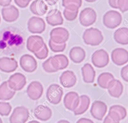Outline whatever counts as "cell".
Returning <instances> with one entry per match:
<instances>
[{
  "mask_svg": "<svg viewBox=\"0 0 128 123\" xmlns=\"http://www.w3.org/2000/svg\"><path fill=\"white\" fill-rule=\"evenodd\" d=\"M82 39L86 44L96 46L102 42L104 36L100 30L91 27L84 31L82 34Z\"/></svg>",
  "mask_w": 128,
  "mask_h": 123,
  "instance_id": "6da1fadb",
  "label": "cell"
},
{
  "mask_svg": "<svg viewBox=\"0 0 128 123\" xmlns=\"http://www.w3.org/2000/svg\"><path fill=\"white\" fill-rule=\"evenodd\" d=\"M122 14L118 11L110 10L104 15L102 22L105 26L110 29H114L119 26L122 22Z\"/></svg>",
  "mask_w": 128,
  "mask_h": 123,
  "instance_id": "7a4b0ae2",
  "label": "cell"
},
{
  "mask_svg": "<svg viewBox=\"0 0 128 123\" xmlns=\"http://www.w3.org/2000/svg\"><path fill=\"white\" fill-rule=\"evenodd\" d=\"M62 88L58 84H51L47 88L46 98L48 100L53 104H59L63 96Z\"/></svg>",
  "mask_w": 128,
  "mask_h": 123,
  "instance_id": "3957f363",
  "label": "cell"
},
{
  "mask_svg": "<svg viewBox=\"0 0 128 123\" xmlns=\"http://www.w3.org/2000/svg\"><path fill=\"white\" fill-rule=\"evenodd\" d=\"M30 116L28 110L24 106H20L14 108L10 115V123H26Z\"/></svg>",
  "mask_w": 128,
  "mask_h": 123,
  "instance_id": "277c9868",
  "label": "cell"
},
{
  "mask_svg": "<svg viewBox=\"0 0 128 123\" xmlns=\"http://www.w3.org/2000/svg\"><path fill=\"white\" fill-rule=\"evenodd\" d=\"M97 15L96 11L91 8L83 9L79 15V21L83 26L87 27L93 24L96 21Z\"/></svg>",
  "mask_w": 128,
  "mask_h": 123,
  "instance_id": "5b68a950",
  "label": "cell"
},
{
  "mask_svg": "<svg viewBox=\"0 0 128 123\" xmlns=\"http://www.w3.org/2000/svg\"><path fill=\"white\" fill-rule=\"evenodd\" d=\"M92 62L94 66L102 68L106 66L110 61L109 55L104 49L96 50L92 56Z\"/></svg>",
  "mask_w": 128,
  "mask_h": 123,
  "instance_id": "8992f818",
  "label": "cell"
},
{
  "mask_svg": "<svg viewBox=\"0 0 128 123\" xmlns=\"http://www.w3.org/2000/svg\"><path fill=\"white\" fill-rule=\"evenodd\" d=\"M50 40L56 44L66 43L69 38V32L62 27H57L52 30L50 34Z\"/></svg>",
  "mask_w": 128,
  "mask_h": 123,
  "instance_id": "52a82bcc",
  "label": "cell"
},
{
  "mask_svg": "<svg viewBox=\"0 0 128 123\" xmlns=\"http://www.w3.org/2000/svg\"><path fill=\"white\" fill-rule=\"evenodd\" d=\"M7 82L9 87L14 91L22 90L26 84L25 76L20 72H16L11 75Z\"/></svg>",
  "mask_w": 128,
  "mask_h": 123,
  "instance_id": "ba28073f",
  "label": "cell"
},
{
  "mask_svg": "<svg viewBox=\"0 0 128 123\" xmlns=\"http://www.w3.org/2000/svg\"><path fill=\"white\" fill-rule=\"evenodd\" d=\"M28 30L32 34H42L46 29V23L41 18L32 16L28 22Z\"/></svg>",
  "mask_w": 128,
  "mask_h": 123,
  "instance_id": "9c48e42d",
  "label": "cell"
},
{
  "mask_svg": "<svg viewBox=\"0 0 128 123\" xmlns=\"http://www.w3.org/2000/svg\"><path fill=\"white\" fill-rule=\"evenodd\" d=\"M107 110V106L104 102L100 100H95L92 104L90 113L94 118L102 120L105 116Z\"/></svg>",
  "mask_w": 128,
  "mask_h": 123,
  "instance_id": "30bf717a",
  "label": "cell"
},
{
  "mask_svg": "<svg viewBox=\"0 0 128 123\" xmlns=\"http://www.w3.org/2000/svg\"><path fill=\"white\" fill-rule=\"evenodd\" d=\"M21 68L26 72H32L37 68V62L35 58L28 54L22 55L20 60Z\"/></svg>",
  "mask_w": 128,
  "mask_h": 123,
  "instance_id": "8fae6325",
  "label": "cell"
},
{
  "mask_svg": "<svg viewBox=\"0 0 128 123\" xmlns=\"http://www.w3.org/2000/svg\"><path fill=\"white\" fill-rule=\"evenodd\" d=\"M111 59L115 64L122 66L128 62V51L122 48H116L111 53Z\"/></svg>",
  "mask_w": 128,
  "mask_h": 123,
  "instance_id": "7c38bea8",
  "label": "cell"
},
{
  "mask_svg": "<svg viewBox=\"0 0 128 123\" xmlns=\"http://www.w3.org/2000/svg\"><path fill=\"white\" fill-rule=\"evenodd\" d=\"M43 86L38 81L32 82L26 88V94L28 96L33 100H36L40 98L43 94Z\"/></svg>",
  "mask_w": 128,
  "mask_h": 123,
  "instance_id": "4fadbf2b",
  "label": "cell"
},
{
  "mask_svg": "<svg viewBox=\"0 0 128 123\" xmlns=\"http://www.w3.org/2000/svg\"><path fill=\"white\" fill-rule=\"evenodd\" d=\"M80 100L78 94L75 92H70L64 98V104L68 110L74 111L78 106Z\"/></svg>",
  "mask_w": 128,
  "mask_h": 123,
  "instance_id": "5bb4252c",
  "label": "cell"
},
{
  "mask_svg": "<svg viewBox=\"0 0 128 123\" xmlns=\"http://www.w3.org/2000/svg\"><path fill=\"white\" fill-rule=\"evenodd\" d=\"M44 44L42 38L38 35L30 36L26 40V48L30 52L34 53L39 50Z\"/></svg>",
  "mask_w": 128,
  "mask_h": 123,
  "instance_id": "9a60e30c",
  "label": "cell"
},
{
  "mask_svg": "<svg viewBox=\"0 0 128 123\" xmlns=\"http://www.w3.org/2000/svg\"><path fill=\"white\" fill-rule=\"evenodd\" d=\"M19 10L14 5L4 7L2 9V15L4 20L8 22L16 21L19 16Z\"/></svg>",
  "mask_w": 128,
  "mask_h": 123,
  "instance_id": "2e32d148",
  "label": "cell"
},
{
  "mask_svg": "<svg viewBox=\"0 0 128 123\" xmlns=\"http://www.w3.org/2000/svg\"><path fill=\"white\" fill-rule=\"evenodd\" d=\"M18 67L17 61L14 58L4 56L0 58V70L6 73L14 72Z\"/></svg>",
  "mask_w": 128,
  "mask_h": 123,
  "instance_id": "e0dca14e",
  "label": "cell"
},
{
  "mask_svg": "<svg viewBox=\"0 0 128 123\" xmlns=\"http://www.w3.org/2000/svg\"><path fill=\"white\" fill-rule=\"evenodd\" d=\"M126 110L121 105L114 104L110 108L108 116L113 120L120 122L126 116Z\"/></svg>",
  "mask_w": 128,
  "mask_h": 123,
  "instance_id": "ac0fdd59",
  "label": "cell"
},
{
  "mask_svg": "<svg viewBox=\"0 0 128 123\" xmlns=\"http://www.w3.org/2000/svg\"><path fill=\"white\" fill-rule=\"evenodd\" d=\"M60 82L64 88H70L76 84V77L74 72L66 70L62 72L60 76Z\"/></svg>",
  "mask_w": 128,
  "mask_h": 123,
  "instance_id": "d6986e66",
  "label": "cell"
},
{
  "mask_svg": "<svg viewBox=\"0 0 128 123\" xmlns=\"http://www.w3.org/2000/svg\"><path fill=\"white\" fill-rule=\"evenodd\" d=\"M46 19L47 23L53 26L62 25L64 22L61 12L56 8L50 10L46 17Z\"/></svg>",
  "mask_w": 128,
  "mask_h": 123,
  "instance_id": "ffe728a7",
  "label": "cell"
},
{
  "mask_svg": "<svg viewBox=\"0 0 128 123\" xmlns=\"http://www.w3.org/2000/svg\"><path fill=\"white\" fill-rule=\"evenodd\" d=\"M50 61L52 66L57 71L65 69L69 64L68 58L64 54H58L51 56Z\"/></svg>",
  "mask_w": 128,
  "mask_h": 123,
  "instance_id": "44dd1931",
  "label": "cell"
},
{
  "mask_svg": "<svg viewBox=\"0 0 128 123\" xmlns=\"http://www.w3.org/2000/svg\"><path fill=\"white\" fill-rule=\"evenodd\" d=\"M34 116L42 121H46L52 116V111L48 106L42 104L38 106L34 111Z\"/></svg>",
  "mask_w": 128,
  "mask_h": 123,
  "instance_id": "7402d4cb",
  "label": "cell"
},
{
  "mask_svg": "<svg viewBox=\"0 0 128 123\" xmlns=\"http://www.w3.org/2000/svg\"><path fill=\"white\" fill-rule=\"evenodd\" d=\"M115 80L112 74L108 72H104L98 76L97 82L101 88L108 89L114 83Z\"/></svg>",
  "mask_w": 128,
  "mask_h": 123,
  "instance_id": "603a6c76",
  "label": "cell"
},
{
  "mask_svg": "<svg viewBox=\"0 0 128 123\" xmlns=\"http://www.w3.org/2000/svg\"><path fill=\"white\" fill-rule=\"evenodd\" d=\"M86 52L80 46H76L72 48L69 52V56L70 60L76 64L82 62L85 58Z\"/></svg>",
  "mask_w": 128,
  "mask_h": 123,
  "instance_id": "cb8c5ba5",
  "label": "cell"
},
{
  "mask_svg": "<svg viewBox=\"0 0 128 123\" xmlns=\"http://www.w3.org/2000/svg\"><path fill=\"white\" fill-rule=\"evenodd\" d=\"M82 79L86 83H92L95 78L96 72L92 66L89 63L85 64L81 68Z\"/></svg>",
  "mask_w": 128,
  "mask_h": 123,
  "instance_id": "d4e9b609",
  "label": "cell"
},
{
  "mask_svg": "<svg viewBox=\"0 0 128 123\" xmlns=\"http://www.w3.org/2000/svg\"><path fill=\"white\" fill-rule=\"evenodd\" d=\"M30 8L34 14L42 16L46 14L48 8L42 0H34L30 4Z\"/></svg>",
  "mask_w": 128,
  "mask_h": 123,
  "instance_id": "484cf974",
  "label": "cell"
},
{
  "mask_svg": "<svg viewBox=\"0 0 128 123\" xmlns=\"http://www.w3.org/2000/svg\"><path fill=\"white\" fill-rule=\"evenodd\" d=\"M114 38L116 42L120 44H128V28L121 27L116 30L114 33Z\"/></svg>",
  "mask_w": 128,
  "mask_h": 123,
  "instance_id": "4316f807",
  "label": "cell"
},
{
  "mask_svg": "<svg viewBox=\"0 0 128 123\" xmlns=\"http://www.w3.org/2000/svg\"><path fill=\"white\" fill-rule=\"evenodd\" d=\"M80 104L78 108L74 111V114L76 116L84 114L88 108L90 100V97L86 94L80 96Z\"/></svg>",
  "mask_w": 128,
  "mask_h": 123,
  "instance_id": "83f0119b",
  "label": "cell"
},
{
  "mask_svg": "<svg viewBox=\"0 0 128 123\" xmlns=\"http://www.w3.org/2000/svg\"><path fill=\"white\" fill-rule=\"evenodd\" d=\"M16 91L9 87L7 81L4 82L0 84V100H10L14 97Z\"/></svg>",
  "mask_w": 128,
  "mask_h": 123,
  "instance_id": "f1b7e54d",
  "label": "cell"
},
{
  "mask_svg": "<svg viewBox=\"0 0 128 123\" xmlns=\"http://www.w3.org/2000/svg\"><path fill=\"white\" fill-rule=\"evenodd\" d=\"M124 90V86L121 82L115 80L114 83L108 89L109 94L114 98H118L122 94Z\"/></svg>",
  "mask_w": 128,
  "mask_h": 123,
  "instance_id": "f546056e",
  "label": "cell"
},
{
  "mask_svg": "<svg viewBox=\"0 0 128 123\" xmlns=\"http://www.w3.org/2000/svg\"><path fill=\"white\" fill-rule=\"evenodd\" d=\"M79 8L76 5L70 4L64 7L63 14L64 18L68 21H72L76 19L78 13Z\"/></svg>",
  "mask_w": 128,
  "mask_h": 123,
  "instance_id": "4dcf8cb0",
  "label": "cell"
},
{
  "mask_svg": "<svg viewBox=\"0 0 128 123\" xmlns=\"http://www.w3.org/2000/svg\"><path fill=\"white\" fill-rule=\"evenodd\" d=\"M48 46L52 51L54 52H62L66 48V43L61 44H56L50 39L48 40Z\"/></svg>",
  "mask_w": 128,
  "mask_h": 123,
  "instance_id": "1f68e13d",
  "label": "cell"
},
{
  "mask_svg": "<svg viewBox=\"0 0 128 123\" xmlns=\"http://www.w3.org/2000/svg\"><path fill=\"white\" fill-rule=\"evenodd\" d=\"M12 106L9 102H0V115L8 116L12 110Z\"/></svg>",
  "mask_w": 128,
  "mask_h": 123,
  "instance_id": "d6a6232c",
  "label": "cell"
},
{
  "mask_svg": "<svg viewBox=\"0 0 128 123\" xmlns=\"http://www.w3.org/2000/svg\"><path fill=\"white\" fill-rule=\"evenodd\" d=\"M48 54V50L46 44L44 43L42 48L38 52L34 53V56L39 60H44L47 58Z\"/></svg>",
  "mask_w": 128,
  "mask_h": 123,
  "instance_id": "836d02e7",
  "label": "cell"
},
{
  "mask_svg": "<svg viewBox=\"0 0 128 123\" xmlns=\"http://www.w3.org/2000/svg\"><path fill=\"white\" fill-rule=\"evenodd\" d=\"M51 56L48 58L42 64V66L44 70L48 73H52L56 72L57 70H55L52 65L51 64Z\"/></svg>",
  "mask_w": 128,
  "mask_h": 123,
  "instance_id": "e575fe53",
  "label": "cell"
},
{
  "mask_svg": "<svg viewBox=\"0 0 128 123\" xmlns=\"http://www.w3.org/2000/svg\"><path fill=\"white\" fill-rule=\"evenodd\" d=\"M117 6L122 12L128 11V0H117Z\"/></svg>",
  "mask_w": 128,
  "mask_h": 123,
  "instance_id": "d590c367",
  "label": "cell"
},
{
  "mask_svg": "<svg viewBox=\"0 0 128 123\" xmlns=\"http://www.w3.org/2000/svg\"><path fill=\"white\" fill-rule=\"evenodd\" d=\"M70 4H74L80 8L82 5V0H62V6L64 7Z\"/></svg>",
  "mask_w": 128,
  "mask_h": 123,
  "instance_id": "8d00e7d4",
  "label": "cell"
},
{
  "mask_svg": "<svg viewBox=\"0 0 128 123\" xmlns=\"http://www.w3.org/2000/svg\"><path fill=\"white\" fill-rule=\"evenodd\" d=\"M120 76L124 81L128 82V64L122 68Z\"/></svg>",
  "mask_w": 128,
  "mask_h": 123,
  "instance_id": "74e56055",
  "label": "cell"
},
{
  "mask_svg": "<svg viewBox=\"0 0 128 123\" xmlns=\"http://www.w3.org/2000/svg\"><path fill=\"white\" fill-rule=\"evenodd\" d=\"M32 0H14L15 4L20 8H25L28 6Z\"/></svg>",
  "mask_w": 128,
  "mask_h": 123,
  "instance_id": "f35d334b",
  "label": "cell"
},
{
  "mask_svg": "<svg viewBox=\"0 0 128 123\" xmlns=\"http://www.w3.org/2000/svg\"><path fill=\"white\" fill-rule=\"evenodd\" d=\"M76 123H94V122L90 119L86 118H82L78 119Z\"/></svg>",
  "mask_w": 128,
  "mask_h": 123,
  "instance_id": "ab89813d",
  "label": "cell"
},
{
  "mask_svg": "<svg viewBox=\"0 0 128 123\" xmlns=\"http://www.w3.org/2000/svg\"><path fill=\"white\" fill-rule=\"evenodd\" d=\"M103 123H120V122L113 120L108 115H107L104 118Z\"/></svg>",
  "mask_w": 128,
  "mask_h": 123,
  "instance_id": "60d3db41",
  "label": "cell"
},
{
  "mask_svg": "<svg viewBox=\"0 0 128 123\" xmlns=\"http://www.w3.org/2000/svg\"><path fill=\"white\" fill-rule=\"evenodd\" d=\"M12 0H0V6L6 7L10 5Z\"/></svg>",
  "mask_w": 128,
  "mask_h": 123,
  "instance_id": "b9f144b4",
  "label": "cell"
},
{
  "mask_svg": "<svg viewBox=\"0 0 128 123\" xmlns=\"http://www.w3.org/2000/svg\"><path fill=\"white\" fill-rule=\"evenodd\" d=\"M108 4L113 8L117 9L118 6H117V0H108Z\"/></svg>",
  "mask_w": 128,
  "mask_h": 123,
  "instance_id": "7bdbcfd3",
  "label": "cell"
},
{
  "mask_svg": "<svg viewBox=\"0 0 128 123\" xmlns=\"http://www.w3.org/2000/svg\"><path fill=\"white\" fill-rule=\"evenodd\" d=\"M50 6H53L55 4L58 0H44Z\"/></svg>",
  "mask_w": 128,
  "mask_h": 123,
  "instance_id": "ee69618b",
  "label": "cell"
},
{
  "mask_svg": "<svg viewBox=\"0 0 128 123\" xmlns=\"http://www.w3.org/2000/svg\"><path fill=\"white\" fill-rule=\"evenodd\" d=\"M56 123H70V122L67 120H60L59 121H58Z\"/></svg>",
  "mask_w": 128,
  "mask_h": 123,
  "instance_id": "f6af8a7d",
  "label": "cell"
},
{
  "mask_svg": "<svg viewBox=\"0 0 128 123\" xmlns=\"http://www.w3.org/2000/svg\"><path fill=\"white\" fill-rule=\"evenodd\" d=\"M28 123H40L39 122L37 121V120H31Z\"/></svg>",
  "mask_w": 128,
  "mask_h": 123,
  "instance_id": "bcb514c9",
  "label": "cell"
},
{
  "mask_svg": "<svg viewBox=\"0 0 128 123\" xmlns=\"http://www.w3.org/2000/svg\"><path fill=\"white\" fill-rule=\"evenodd\" d=\"M84 0L86 1V2H96L97 0Z\"/></svg>",
  "mask_w": 128,
  "mask_h": 123,
  "instance_id": "7dc6e473",
  "label": "cell"
},
{
  "mask_svg": "<svg viewBox=\"0 0 128 123\" xmlns=\"http://www.w3.org/2000/svg\"><path fill=\"white\" fill-rule=\"evenodd\" d=\"M0 123H2V120L0 118Z\"/></svg>",
  "mask_w": 128,
  "mask_h": 123,
  "instance_id": "c3c4849f",
  "label": "cell"
},
{
  "mask_svg": "<svg viewBox=\"0 0 128 123\" xmlns=\"http://www.w3.org/2000/svg\"><path fill=\"white\" fill-rule=\"evenodd\" d=\"M0 21H1V18H0Z\"/></svg>",
  "mask_w": 128,
  "mask_h": 123,
  "instance_id": "681fc988",
  "label": "cell"
}]
</instances>
